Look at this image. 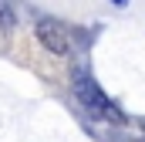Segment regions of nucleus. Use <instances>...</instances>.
Wrapping results in <instances>:
<instances>
[{"label":"nucleus","mask_w":145,"mask_h":142,"mask_svg":"<svg viewBox=\"0 0 145 142\" xmlns=\"http://www.w3.org/2000/svg\"><path fill=\"white\" fill-rule=\"evenodd\" d=\"M71 85H74V95H78V102L88 108L91 115H98V118H108V122H115V125H125V115H121V112H118V108H115L108 98H105V91L98 88V81H95V78H91L84 68H78V71H74Z\"/></svg>","instance_id":"obj_1"},{"label":"nucleus","mask_w":145,"mask_h":142,"mask_svg":"<svg viewBox=\"0 0 145 142\" xmlns=\"http://www.w3.org/2000/svg\"><path fill=\"white\" fill-rule=\"evenodd\" d=\"M111 3H118V7H125V3H128V0H111Z\"/></svg>","instance_id":"obj_3"},{"label":"nucleus","mask_w":145,"mask_h":142,"mask_svg":"<svg viewBox=\"0 0 145 142\" xmlns=\"http://www.w3.org/2000/svg\"><path fill=\"white\" fill-rule=\"evenodd\" d=\"M37 41L51 51V54H68L71 51V37L57 20H37Z\"/></svg>","instance_id":"obj_2"}]
</instances>
